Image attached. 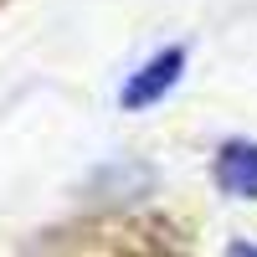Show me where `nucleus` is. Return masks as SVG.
Listing matches in <instances>:
<instances>
[{
  "label": "nucleus",
  "instance_id": "1",
  "mask_svg": "<svg viewBox=\"0 0 257 257\" xmlns=\"http://www.w3.org/2000/svg\"><path fill=\"white\" fill-rule=\"evenodd\" d=\"M180 67H185V52L180 47H165V52H155L144 62V67L123 82V93H118V103L123 108H149V103H160L170 88L180 82Z\"/></svg>",
  "mask_w": 257,
  "mask_h": 257
},
{
  "label": "nucleus",
  "instance_id": "2",
  "mask_svg": "<svg viewBox=\"0 0 257 257\" xmlns=\"http://www.w3.org/2000/svg\"><path fill=\"white\" fill-rule=\"evenodd\" d=\"M216 185L237 201H257V144L231 139L216 155Z\"/></svg>",
  "mask_w": 257,
  "mask_h": 257
},
{
  "label": "nucleus",
  "instance_id": "3",
  "mask_svg": "<svg viewBox=\"0 0 257 257\" xmlns=\"http://www.w3.org/2000/svg\"><path fill=\"white\" fill-rule=\"evenodd\" d=\"M231 257H257V247H252V242H237V247H231Z\"/></svg>",
  "mask_w": 257,
  "mask_h": 257
}]
</instances>
